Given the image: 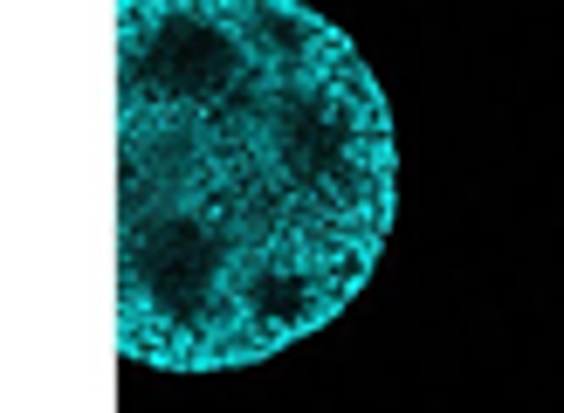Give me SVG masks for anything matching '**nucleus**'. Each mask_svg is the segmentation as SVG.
Masks as SVG:
<instances>
[{
  "instance_id": "obj_1",
  "label": "nucleus",
  "mask_w": 564,
  "mask_h": 413,
  "mask_svg": "<svg viewBox=\"0 0 564 413\" xmlns=\"http://www.w3.org/2000/svg\"><path fill=\"white\" fill-rule=\"evenodd\" d=\"M400 200L372 63L303 0H118V351L235 372L372 283Z\"/></svg>"
}]
</instances>
